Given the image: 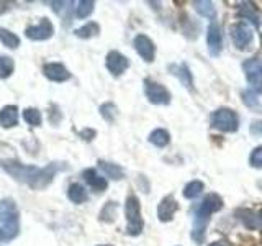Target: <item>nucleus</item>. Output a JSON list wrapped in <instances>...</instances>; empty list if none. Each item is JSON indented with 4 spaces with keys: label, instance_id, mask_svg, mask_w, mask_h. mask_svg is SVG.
I'll list each match as a JSON object with an SVG mask.
<instances>
[{
    "label": "nucleus",
    "instance_id": "nucleus-20",
    "mask_svg": "<svg viewBox=\"0 0 262 246\" xmlns=\"http://www.w3.org/2000/svg\"><path fill=\"white\" fill-rule=\"evenodd\" d=\"M98 168L105 172V176H108L110 179H113V181H120V179L124 177V171L121 169V166H118L115 163H108L100 159V161H98Z\"/></svg>",
    "mask_w": 262,
    "mask_h": 246
},
{
    "label": "nucleus",
    "instance_id": "nucleus-38",
    "mask_svg": "<svg viewBox=\"0 0 262 246\" xmlns=\"http://www.w3.org/2000/svg\"><path fill=\"white\" fill-rule=\"evenodd\" d=\"M98 246H111V244H98Z\"/></svg>",
    "mask_w": 262,
    "mask_h": 246
},
{
    "label": "nucleus",
    "instance_id": "nucleus-33",
    "mask_svg": "<svg viewBox=\"0 0 262 246\" xmlns=\"http://www.w3.org/2000/svg\"><path fill=\"white\" fill-rule=\"evenodd\" d=\"M249 164L255 169H262V146L252 150L251 156H249Z\"/></svg>",
    "mask_w": 262,
    "mask_h": 246
},
{
    "label": "nucleus",
    "instance_id": "nucleus-30",
    "mask_svg": "<svg viewBox=\"0 0 262 246\" xmlns=\"http://www.w3.org/2000/svg\"><path fill=\"white\" fill-rule=\"evenodd\" d=\"M98 110H100V115L103 117L105 122L113 123V122L116 120V117H118V109H116L115 104L107 102V104L100 105V109H98Z\"/></svg>",
    "mask_w": 262,
    "mask_h": 246
},
{
    "label": "nucleus",
    "instance_id": "nucleus-12",
    "mask_svg": "<svg viewBox=\"0 0 262 246\" xmlns=\"http://www.w3.org/2000/svg\"><path fill=\"white\" fill-rule=\"evenodd\" d=\"M207 44H208V51L213 58L220 56L221 48H223V35H221V28L216 22H212L207 30Z\"/></svg>",
    "mask_w": 262,
    "mask_h": 246
},
{
    "label": "nucleus",
    "instance_id": "nucleus-17",
    "mask_svg": "<svg viewBox=\"0 0 262 246\" xmlns=\"http://www.w3.org/2000/svg\"><path fill=\"white\" fill-rule=\"evenodd\" d=\"M68 199L72 204L79 205V204H84V202L89 201V194L82 184L74 182V184H71L69 189H68Z\"/></svg>",
    "mask_w": 262,
    "mask_h": 246
},
{
    "label": "nucleus",
    "instance_id": "nucleus-26",
    "mask_svg": "<svg viewBox=\"0 0 262 246\" xmlns=\"http://www.w3.org/2000/svg\"><path fill=\"white\" fill-rule=\"evenodd\" d=\"M203 190H205V184L195 179V181L188 182L185 187H183V197L188 199V201H193V199L199 197Z\"/></svg>",
    "mask_w": 262,
    "mask_h": 246
},
{
    "label": "nucleus",
    "instance_id": "nucleus-9",
    "mask_svg": "<svg viewBox=\"0 0 262 246\" xmlns=\"http://www.w3.org/2000/svg\"><path fill=\"white\" fill-rule=\"evenodd\" d=\"M52 33H54V26L49 22V18H41V22L38 25L28 26L25 30L26 38L31 39V41H46L52 36Z\"/></svg>",
    "mask_w": 262,
    "mask_h": 246
},
{
    "label": "nucleus",
    "instance_id": "nucleus-5",
    "mask_svg": "<svg viewBox=\"0 0 262 246\" xmlns=\"http://www.w3.org/2000/svg\"><path fill=\"white\" fill-rule=\"evenodd\" d=\"M212 128L223 131V133H234L239 128V117L234 110L221 107L218 110H215L212 114Z\"/></svg>",
    "mask_w": 262,
    "mask_h": 246
},
{
    "label": "nucleus",
    "instance_id": "nucleus-32",
    "mask_svg": "<svg viewBox=\"0 0 262 246\" xmlns=\"http://www.w3.org/2000/svg\"><path fill=\"white\" fill-rule=\"evenodd\" d=\"M23 118H25V122L31 126H39L41 125V120H43L41 112H39L38 109H25Z\"/></svg>",
    "mask_w": 262,
    "mask_h": 246
},
{
    "label": "nucleus",
    "instance_id": "nucleus-15",
    "mask_svg": "<svg viewBox=\"0 0 262 246\" xmlns=\"http://www.w3.org/2000/svg\"><path fill=\"white\" fill-rule=\"evenodd\" d=\"M82 177L85 179V182H87L95 192H103L105 189H107V185H108L107 179L102 177L95 169H85L82 172Z\"/></svg>",
    "mask_w": 262,
    "mask_h": 246
},
{
    "label": "nucleus",
    "instance_id": "nucleus-14",
    "mask_svg": "<svg viewBox=\"0 0 262 246\" xmlns=\"http://www.w3.org/2000/svg\"><path fill=\"white\" fill-rule=\"evenodd\" d=\"M43 74L52 82H66L71 79V72L61 63H48L43 66Z\"/></svg>",
    "mask_w": 262,
    "mask_h": 246
},
{
    "label": "nucleus",
    "instance_id": "nucleus-13",
    "mask_svg": "<svg viewBox=\"0 0 262 246\" xmlns=\"http://www.w3.org/2000/svg\"><path fill=\"white\" fill-rule=\"evenodd\" d=\"M177 210H179V204H177V201L172 195H167L157 205V218H159V222L167 223L174 218Z\"/></svg>",
    "mask_w": 262,
    "mask_h": 246
},
{
    "label": "nucleus",
    "instance_id": "nucleus-25",
    "mask_svg": "<svg viewBox=\"0 0 262 246\" xmlns=\"http://www.w3.org/2000/svg\"><path fill=\"white\" fill-rule=\"evenodd\" d=\"M98 33H100V26H98V23L89 22L87 25H84V26H81V28H77V30L74 31V35H76L77 38L89 39V38L97 36Z\"/></svg>",
    "mask_w": 262,
    "mask_h": 246
},
{
    "label": "nucleus",
    "instance_id": "nucleus-28",
    "mask_svg": "<svg viewBox=\"0 0 262 246\" xmlns=\"http://www.w3.org/2000/svg\"><path fill=\"white\" fill-rule=\"evenodd\" d=\"M15 71V63L10 56H4L0 55V79H7L13 74Z\"/></svg>",
    "mask_w": 262,
    "mask_h": 246
},
{
    "label": "nucleus",
    "instance_id": "nucleus-1",
    "mask_svg": "<svg viewBox=\"0 0 262 246\" xmlns=\"http://www.w3.org/2000/svg\"><path fill=\"white\" fill-rule=\"evenodd\" d=\"M2 168L15 179L28 187L35 190H43L52 182L57 172L68 168L66 163H49L44 168H36V166H26L22 164L17 159H5L2 161Z\"/></svg>",
    "mask_w": 262,
    "mask_h": 246
},
{
    "label": "nucleus",
    "instance_id": "nucleus-18",
    "mask_svg": "<svg viewBox=\"0 0 262 246\" xmlns=\"http://www.w3.org/2000/svg\"><path fill=\"white\" fill-rule=\"evenodd\" d=\"M236 215L241 220V223L244 225L247 230H255L259 227V215L255 214L254 210H249V209H239L236 212Z\"/></svg>",
    "mask_w": 262,
    "mask_h": 246
},
{
    "label": "nucleus",
    "instance_id": "nucleus-34",
    "mask_svg": "<svg viewBox=\"0 0 262 246\" xmlns=\"http://www.w3.org/2000/svg\"><path fill=\"white\" fill-rule=\"evenodd\" d=\"M79 135H81V138H84L85 141H92V139L95 138L97 131H95V130H92V128H85V130H82L81 133H79Z\"/></svg>",
    "mask_w": 262,
    "mask_h": 246
},
{
    "label": "nucleus",
    "instance_id": "nucleus-19",
    "mask_svg": "<svg viewBox=\"0 0 262 246\" xmlns=\"http://www.w3.org/2000/svg\"><path fill=\"white\" fill-rule=\"evenodd\" d=\"M170 71H172L174 76H177V77L180 79V82L185 85L188 90H193V77H192V72L188 71L187 64L170 66Z\"/></svg>",
    "mask_w": 262,
    "mask_h": 246
},
{
    "label": "nucleus",
    "instance_id": "nucleus-29",
    "mask_svg": "<svg viewBox=\"0 0 262 246\" xmlns=\"http://www.w3.org/2000/svg\"><path fill=\"white\" fill-rule=\"evenodd\" d=\"M242 97V104L246 105V107L249 109H254V110H260V102H259V99H257V94L252 90V89H246L244 92L241 94Z\"/></svg>",
    "mask_w": 262,
    "mask_h": 246
},
{
    "label": "nucleus",
    "instance_id": "nucleus-16",
    "mask_svg": "<svg viewBox=\"0 0 262 246\" xmlns=\"http://www.w3.org/2000/svg\"><path fill=\"white\" fill-rule=\"evenodd\" d=\"M0 125L4 128H13L18 125V109L15 105H7L0 109Z\"/></svg>",
    "mask_w": 262,
    "mask_h": 246
},
{
    "label": "nucleus",
    "instance_id": "nucleus-23",
    "mask_svg": "<svg viewBox=\"0 0 262 246\" xmlns=\"http://www.w3.org/2000/svg\"><path fill=\"white\" fill-rule=\"evenodd\" d=\"M238 13H239L241 18L249 20V22H251L254 26H259V15H257V12H255L252 4H249V2L241 4L239 9H238Z\"/></svg>",
    "mask_w": 262,
    "mask_h": 246
},
{
    "label": "nucleus",
    "instance_id": "nucleus-2",
    "mask_svg": "<svg viewBox=\"0 0 262 246\" xmlns=\"http://www.w3.org/2000/svg\"><path fill=\"white\" fill-rule=\"evenodd\" d=\"M223 209V199L218 194H208L202 201L200 207L196 209L193 217V228H192V238L196 243H202L205 238V230L210 222V215Z\"/></svg>",
    "mask_w": 262,
    "mask_h": 246
},
{
    "label": "nucleus",
    "instance_id": "nucleus-31",
    "mask_svg": "<svg viewBox=\"0 0 262 246\" xmlns=\"http://www.w3.org/2000/svg\"><path fill=\"white\" fill-rule=\"evenodd\" d=\"M94 7H95V2H92V0H81V2H77V7H76V17L77 18L90 17L92 12H94Z\"/></svg>",
    "mask_w": 262,
    "mask_h": 246
},
{
    "label": "nucleus",
    "instance_id": "nucleus-36",
    "mask_svg": "<svg viewBox=\"0 0 262 246\" xmlns=\"http://www.w3.org/2000/svg\"><path fill=\"white\" fill-rule=\"evenodd\" d=\"M210 246H226V244L223 243V241H215V243H212V244H210Z\"/></svg>",
    "mask_w": 262,
    "mask_h": 246
},
{
    "label": "nucleus",
    "instance_id": "nucleus-37",
    "mask_svg": "<svg viewBox=\"0 0 262 246\" xmlns=\"http://www.w3.org/2000/svg\"><path fill=\"white\" fill-rule=\"evenodd\" d=\"M257 215H259V225L262 227V209L259 210V214H257Z\"/></svg>",
    "mask_w": 262,
    "mask_h": 246
},
{
    "label": "nucleus",
    "instance_id": "nucleus-11",
    "mask_svg": "<svg viewBox=\"0 0 262 246\" xmlns=\"http://www.w3.org/2000/svg\"><path fill=\"white\" fill-rule=\"evenodd\" d=\"M135 50L146 63H153L156 58V44L154 41L146 35H138L135 38Z\"/></svg>",
    "mask_w": 262,
    "mask_h": 246
},
{
    "label": "nucleus",
    "instance_id": "nucleus-7",
    "mask_svg": "<svg viewBox=\"0 0 262 246\" xmlns=\"http://www.w3.org/2000/svg\"><path fill=\"white\" fill-rule=\"evenodd\" d=\"M144 94H146L148 101L154 105H169L170 99H172L170 92L162 84L151 81V79L144 81Z\"/></svg>",
    "mask_w": 262,
    "mask_h": 246
},
{
    "label": "nucleus",
    "instance_id": "nucleus-27",
    "mask_svg": "<svg viewBox=\"0 0 262 246\" xmlns=\"http://www.w3.org/2000/svg\"><path fill=\"white\" fill-rule=\"evenodd\" d=\"M0 41L4 43V46L10 50H17L20 46V38L15 35V33H12L10 30L4 28V26H0Z\"/></svg>",
    "mask_w": 262,
    "mask_h": 246
},
{
    "label": "nucleus",
    "instance_id": "nucleus-6",
    "mask_svg": "<svg viewBox=\"0 0 262 246\" xmlns=\"http://www.w3.org/2000/svg\"><path fill=\"white\" fill-rule=\"evenodd\" d=\"M242 71H244L247 82L252 85L255 94H262V59L251 58L242 63Z\"/></svg>",
    "mask_w": 262,
    "mask_h": 246
},
{
    "label": "nucleus",
    "instance_id": "nucleus-24",
    "mask_svg": "<svg viewBox=\"0 0 262 246\" xmlns=\"http://www.w3.org/2000/svg\"><path fill=\"white\" fill-rule=\"evenodd\" d=\"M116 210H118V204L110 201L103 205V209L100 210V215H98V218H100V222L103 223H113L115 218H116Z\"/></svg>",
    "mask_w": 262,
    "mask_h": 246
},
{
    "label": "nucleus",
    "instance_id": "nucleus-22",
    "mask_svg": "<svg viewBox=\"0 0 262 246\" xmlns=\"http://www.w3.org/2000/svg\"><path fill=\"white\" fill-rule=\"evenodd\" d=\"M148 139L151 144L157 146V148H166V146L170 143V133L164 128H156L154 131H151Z\"/></svg>",
    "mask_w": 262,
    "mask_h": 246
},
{
    "label": "nucleus",
    "instance_id": "nucleus-10",
    "mask_svg": "<svg viewBox=\"0 0 262 246\" xmlns=\"http://www.w3.org/2000/svg\"><path fill=\"white\" fill-rule=\"evenodd\" d=\"M105 66H107L111 76L118 77L129 68V59L118 51H110L107 55V59H105Z\"/></svg>",
    "mask_w": 262,
    "mask_h": 246
},
{
    "label": "nucleus",
    "instance_id": "nucleus-21",
    "mask_svg": "<svg viewBox=\"0 0 262 246\" xmlns=\"http://www.w3.org/2000/svg\"><path fill=\"white\" fill-rule=\"evenodd\" d=\"M195 12L199 13V15L205 17V18H210V20H215L216 18V10L213 4L210 2V0H195L192 2Z\"/></svg>",
    "mask_w": 262,
    "mask_h": 246
},
{
    "label": "nucleus",
    "instance_id": "nucleus-8",
    "mask_svg": "<svg viewBox=\"0 0 262 246\" xmlns=\"http://www.w3.org/2000/svg\"><path fill=\"white\" fill-rule=\"evenodd\" d=\"M229 35H231L233 44L238 50H247L249 46L252 44V39H254L252 30L242 22L231 25V28H229Z\"/></svg>",
    "mask_w": 262,
    "mask_h": 246
},
{
    "label": "nucleus",
    "instance_id": "nucleus-4",
    "mask_svg": "<svg viewBox=\"0 0 262 246\" xmlns=\"http://www.w3.org/2000/svg\"><path fill=\"white\" fill-rule=\"evenodd\" d=\"M124 217H126V233L129 236L141 235L144 220L141 217V205L136 195H129L124 202Z\"/></svg>",
    "mask_w": 262,
    "mask_h": 246
},
{
    "label": "nucleus",
    "instance_id": "nucleus-35",
    "mask_svg": "<svg viewBox=\"0 0 262 246\" xmlns=\"http://www.w3.org/2000/svg\"><path fill=\"white\" fill-rule=\"evenodd\" d=\"M251 133L252 135H262V122H252L251 123Z\"/></svg>",
    "mask_w": 262,
    "mask_h": 246
},
{
    "label": "nucleus",
    "instance_id": "nucleus-3",
    "mask_svg": "<svg viewBox=\"0 0 262 246\" xmlns=\"http://www.w3.org/2000/svg\"><path fill=\"white\" fill-rule=\"evenodd\" d=\"M0 241H12L20 233L18 207L13 199L0 201Z\"/></svg>",
    "mask_w": 262,
    "mask_h": 246
}]
</instances>
